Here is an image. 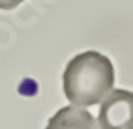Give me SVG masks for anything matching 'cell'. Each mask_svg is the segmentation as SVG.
<instances>
[{
    "instance_id": "obj_1",
    "label": "cell",
    "mask_w": 133,
    "mask_h": 129,
    "mask_svg": "<svg viewBox=\"0 0 133 129\" xmlns=\"http://www.w3.org/2000/svg\"><path fill=\"white\" fill-rule=\"evenodd\" d=\"M62 84L71 107L86 109L101 103L114 86V67L111 58L97 51H84L73 56L64 69Z\"/></svg>"
},
{
    "instance_id": "obj_2",
    "label": "cell",
    "mask_w": 133,
    "mask_h": 129,
    "mask_svg": "<svg viewBox=\"0 0 133 129\" xmlns=\"http://www.w3.org/2000/svg\"><path fill=\"white\" fill-rule=\"evenodd\" d=\"M97 127L133 129V94L129 90H112L101 101Z\"/></svg>"
},
{
    "instance_id": "obj_3",
    "label": "cell",
    "mask_w": 133,
    "mask_h": 129,
    "mask_svg": "<svg viewBox=\"0 0 133 129\" xmlns=\"http://www.w3.org/2000/svg\"><path fill=\"white\" fill-rule=\"evenodd\" d=\"M45 129H99L96 118L86 109L64 107L49 120Z\"/></svg>"
},
{
    "instance_id": "obj_4",
    "label": "cell",
    "mask_w": 133,
    "mask_h": 129,
    "mask_svg": "<svg viewBox=\"0 0 133 129\" xmlns=\"http://www.w3.org/2000/svg\"><path fill=\"white\" fill-rule=\"evenodd\" d=\"M24 0H0V10H15Z\"/></svg>"
}]
</instances>
